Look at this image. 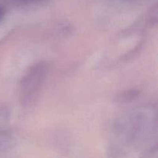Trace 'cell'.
Instances as JSON below:
<instances>
[{
	"mask_svg": "<svg viewBox=\"0 0 158 158\" xmlns=\"http://www.w3.org/2000/svg\"><path fill=\"white\" fill-rule=\"evenodd\" d=\"M49 70L46 61H40L29 68L19 83V100L25 108L31 107L39 98Z\"/></svg>",
	"mask_w": 158,
	"mask_h": 158,
	"instance_id": "6da1fadb",
	"label": "cell"
},
{
	"mask_svg": "<svg viewBox=\"0 0 158 158\" xmlns=\"http://www.w3.org/2000/svg\"><path fill=\"white\" fill-rule=\"evenodd\" d=\"M15 145V138L5 131H0V153L9 151Z\"/></svg>",
	"mask_w": 158,
	"mask_h": 158,
	"instance_id": "7a4b0ae2",
	"label": "cell"
},
{
	"mask_svg": "<svg viewBox=\"0 0 158 158\" xmlns=\"http://www.w3.org/2000/svg\"><path fill=\"white\" fill-rule=\"evenodd\" d=\"M140 91L139 89H128V90H125L118 94L116 97V101L121 103H130V102L137 100L140 97Z\"/></svg>",
	"mask_w": 158,
	"mask_h": 158,
	"instance_id": "3957f363",
	"label": "cell"
},
{
	"mask_svg": "<svg viewBox=\"0 0 158 158\" xmlns=\"http://www.w3.org/2000/svg\"><path fill=\"white\" fill-rule=\"evenodd\" d=\"M72 26L68 23H63L61 26H60V33H61L63 35H69L72 32Z\"/></svg>",
	"mask_w": 158,
	"mask_h": 158,
	"instance_id": "277c9868",
	"label": "cell"
},
{
	"mask_svg": "<svg viewBox=\"0 0 158 158\" xmlns=\"http://www.w3.org/2000/svg\"><path fill=\"white\" fill-rule=\"evenodd\" d=\"M6 15V8L2 4L0 3V23L3 21Z\"/></svg>",
	"mask_w": 158,
	"mask_h": 158,
	"instance_id": "5b68a950",
	"label": "cell"
},
{
	"mask_svg": "<svg viewBox=\"0 0 158 158\" xmlns=\"http://www.w3.org/2000/svg\"><path fill=\"white\" fill-rule=\"evenodd\" d=\"M7 1L12 2L20 3V2H29L35 1V0H7Z\"/></svg>",
	"mask_w": 158,
	"mask_h": 158,
	"instance_id": "8992f818",
	"label": "cell"
},
{
	"mask_svg": "<svg viewBox=\"0 0 158 158\" xmlns=\"http://www.w3.org/2000/svg\"><path fill=\"white\" fill-rule=\"evenodd\" d=\"M120 1H122L123 2H126V3H132V2H137V0H120Z\"/></svg>",
	"mask_w": 158,
	"mask_h": 158,
	"instance_id": "52a82bcc",
	"label": "cell"
}]
</instances>
